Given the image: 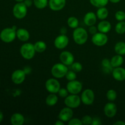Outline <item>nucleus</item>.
<instances>
[{"label":"nucleus","instance_id":"f257e3e1","mask_svg":"<svg viewBox=\"0 0 125 125\" xmlns=\"http://www.w3.org/2000/svg\"><path fill=\"white\" fill-rule=\"evenodd\" d=\"M88 32L86 29L81 27H78L74 29L73 38L74 42L79 45L85 44L88 40Z\"/></svg>","mask_w":125,"mask_h":125},{"label":"nucleus","instance_id":"f03ea898","mask_svg":"<svg viewBox=\"0 0 125 125\" xmlns=\"http://www.w3.org/2000/svg\"><path fill=\"white\" fill-rule=\"evenodd\" d=\"M20 54L22 57L26 60H31L34 58L35 54L34 45L31 43H24L20 47Z\"/></svg>","mask_w":125,"mask_h":125},{"label":"nucleus","instance_id":"7ed1b4c3","mask_svg":"<svg viewBox=\"0 0 125 125\" xmlns=\"http://www.w3.org/2000/svg\"><path fill=\"white\" fill-rule=\"evenodd\" d=\"M68 66L61 63H57L54 65L51 70V73L52 76L57 79H61L65 76L68 71Z\"/></svg>","mask_w":125,"mask_h":125},{"label":"nucleus","instance_id":"20e7f679","mask_svg":"<svg viewBox=\"0 0 125 125\" xmlns=\"http://www.w3.org/2000/svg\"><path fill=\"white\" fill-rule=\"evenodd\" d=\"M16 32L12 28H4L0 32V39L6 43L12 42L17 37Z\"/></svg>","mask_w":125,"mask_h":125},{"label":"nucleus","instance_id":"39448f33","mask_svg":"<svg viewBox=\"0 0 125 125\" xmlns=\"http://www.w3.org/2000/svg\"><path fill=\"white\" fill-rule=\"evenodd\" d=\"M12 13L17 19L21 20L26 16L28 13V7L23 2H17L13 6Z\"/></svg>","mask_w":125,"mask_h":125},{"label":"nucleus","instance_id":"423d86ee","mask_svg":"<svg viewBox=\"0 0 125 125\" xmlns=\"http://www.w3.org/2000/svg\"><path fill=\"white\" fill-rule=\"evenodd\" d=\"M64 103L66 106L72 109H76L80 106L81 103V96L76 94H70L68 95L65 98Z\"/></svg>","mask_w":125,"mask_h":125},{"label":"nucleus","instance_id":"0eeeda50","mask_svg":"<svg viewBox=\"0 0 125 125\" xmlns=\"http://www.w3.org/2000/svg\"><path fill=\"white\" fill-rule=\"evenodd\" d=\"M45 88L50 94H57L61 89V84L57 78H50L45 83Z\"/></svg>","mask_w":125,"mask_h":125},{"label":"nucleus","instance_id":"6e6552de","mask_svg":"<svg viewBox=\"0 0 125 125\" xmlns=\"http://www.w3.org/2000/svg\"><path fill=\"white\" fill-rule=\"evenodd\" d=\"M81 100L84 104L87 106L92 105L95 101V93L90 89H85L81 94Z\"/></svg>","mask_w":125,"mask_h":125},{"label":"nucleus","instance_id":"1a4fd4ad","mask_svg":"<svg viewBox=\"0 0 125 125\" xmlns=\"http://www.w3.org/2000/svg\"><path fill=\"white\" fill-rule=\"evenodd\" d=\"M66 88L70 94H79L83 90V84L78 80L68 81Z\"/></svg>","mask_w":125,"mask_h":125},{"label":"nucleus","instance_id":"9d476101","mask_svg":"<svg viewBox=\"0 0 125 125\" xmlns=\"http://www.w3.org/2000/svg\"><path fill=\"white\" fill-rule=\"evenodd\" d=\"M108 42V37L106 34L102 32H96L92 37V42L97 46H104Z\"/></svg>","mask_w":125,"mask_h":125},{"label":"nucleus","instance_id":"9b49d317","mask_svg":"<svg viewBox=\"0 0 125 125\" xmlns=\"http://www.w3.org/2000/svg\"><path fill=\"white\" fill-rule=\"evenodd\" d=\"M69 39L65 34H61L56 37L54 42V46L59 50H63L68 46Z\"/></svg>","mask_w":125,"mask_h":125},{"label":"nucleus","instance_id":"f8f14e48","mask_svg":"<svg viewBox=\"0 0 125 125\" xmlns=\"http://www.w3.org/2000/svg\"><path fill=\"white\" fill-rule=\"evenodd\" d=\"M26 73L21 69H17L13 71L11 75V79L14 84L19 85L22 84L26 79Z\"/></svg>","mask_w":125,"mask_h":125},{"label":"nucleus","instance_id":"ddd939ff","mask_svg":"<svg viewBox=\"0 0 125 125\" xmlns=\"http://www.w3.org/2000/svg\"><path fill=\"white\" fill-rule=\"evenodd\" d=\"M73 116V109L66 106L61 110L58 115V118L63 122H68L70 120Z\"/></svg>","mask_w":125,"mask_h":125},{"label":"nucleus","instance_id":"4468645a","mask_svg":"<svg viewBox=\"0 0 125 125\" xmlns=\"http://www.w3.org/2000/svg\"><path fill=\"white\" fill-rule=\"evenodd\" d=\"M104 113L109 118L114 117L117 113V105L112 101L107 103L104 107Z\"/></svg>","mask_w":125,"mask_h":125},{"label":"nucleus","instance_id":"2eb2a0df","mask_svg":"<svg viewBox=\"0 0 125 125\" xmlns=\"http://www.w3.org/2000/svg\"><path fill=\"white\" fill-rule=\"evenodd\" d=\"M59 59L62 63L67 66L72 65L74 61V57L73 54L68 51H63L60 54Z\"/></svg>","mask_w":125,"mask_h":125},{"label":"nucleus","instance_id":"dca6fc26","mask_svg":"<svg viewBox=\"0 0 125 125\" xmlns=\"http://www.w3.org/2000/svg\"><path fill=\"white\" fill-rule=\"evenodd\" d=\"M66 4V0H49L48 6L53 11H59L63 9Z\"/></svg>","mask_w":125,"mask_h":125},{"label":"nucleus","instance_id":"f3484780","mask_svg":"<svg viewBox=\"0 0 125 125\" xmlns=\"http://www.w3.org/2000/svg\"><path fill=\"white\" fill-rule=\"evenodd\" d=\"M112 75L114 79L117 81H123L125 80V69L121 67L114 68Z\"/></svg>","mask_w":125,"mask_h":125},{"label":"nucleus","instance_id":"a211bd4d","mask_svg":"<svg viewBox=\"0 0 125 125\" xmlns=\"http://www.w3.org/2000/svg\"><path fill=\"white\" fill-rule=\"evenodd\" d=\"M97 21V16L94 12H89L84 17V23L87 26L95 25Z\"/></svg>","mask_w":125,"mask_h":125},{"label":"nucleus","instance_id":"6ab92c4d","mask_svg":"<svg viewBox=\"0 0 125 125\" xmlns=\"http://www.w3.org/2000/svg\"><path fill=\"white\" fill-rule=\"evenodd\" d=\"M97 28L98 31L100 32L107 34L111 30L112 25H111V23L109 21L104 20H101V21H100L98 24Z\"/></svg>","mask_w":125,"mask_h":125},{"label":"nucleus","instance_id":"aec40b11","mask_svg":"<svg viewBox=\"0 0 125 125\" xmlns=\"http://www.w3.org/2000/svg\"><path fill=\"white\" fill-rule=\"evenodd\" d=\"M16 33H17V39L23 42H27L30 38V34H29V31L24 28L17 29Z\"/></svg>","mask_w":125,"mask_h":125},{"label":"nucleus","instance_id":"412c9836","mask_svg":"<svg viewBox=\"0 0 125 125\" xmlns=\"http://www.w3.org/2000/svg\"><path fill=\"white\" fill-rule=\"evenodd\" d=\"M25 118L20 113H15L10 117V123L13 125H23Z\"/></svg>","mask_w":125,"mask_h":125},{"label":"nucleus","instance_id":"4be33fe9","mask_svg":"<svg viewBox=\"0 0 125 125\" xmlns=\"http://www.w3.org/2000/svg\"><path fill=\"white\" fill-rule=\"evenodd\" d=\"M124 62V59L122 55L116 54L111 59V65L113 68L121 67Z\"/></svg>","mask_w":125,"mask_h":125},{"label":"nucleus","instance_id":"5701e85b","mask_svg":"<svg viewBox=\"0 0 125 125\" xmlns=\"http://www.w3.org/2000/svg\"><path fill=\"white\" fill-rule=\"evenodd\" d=\"M58 96H57L56 94H50L48 95L45 100V103L47 106H54L58 102Z\"/></svg>","mask_w":125,"mask_h":125},{"label":"nucleus","instance_id":"b1692460","mask_svg":"<svg viewBox=\"0 0 125 125\" xmlns=\"http://www.w3.org/2000/svg\"><path fill=\"white\" fill-rule=\"evenodd\" d=\"M96 14L98 19L101 20H106L108 17L109 10L106 7H100L96 10Z\"/></svg>","mask_w":125,"mask_h":125},{"label":"nucleus","instance_id":"393cba45","mask_svg":"<svg viewBox=\"0 0 125 125\" xmlns=\"http://www.w3.org/2000/svg\"><path fill=\"white\" fill-rule=\"evenodd\" d=\"M101 65H102L103 70L104 72L106 73H112V70H113V67H112L111 63V60L108 59H104L101 61Z\"/></svg>","mask_w":125,"mask_h":125},{"label":"nucleus","instance_id":"a878e982","mask_svg":"<svg viewBox=\"0 0 125 125\" xmlns=\"http://www.w3.org/2000/svg\"><path fill=\"white\" fill-rule=\"evenodd\" d=\"M114 51L116 54L119 55L125 54V42H118L115 45Z\"/></svg>","mask_w":125,"mask_h":125},{"label":"nucleus","instance_id":"bb28decb","mask_svg":"<svg viewBox=\"0 0 125 125\" xmlns=\"http://www.w3.org/2000/svg\"><path fill=\"white\" fill-rule=\"evenodd\" d=\"M34 45L36 52H39V53L43 52L46 50V47H47L46 43L44 41H42V40L36 42Z\"/></svg>","mask_w":125,"mask_h":125},{"label":"nucleus","instance_id":"cd10ccee","mask_svg":"<svg viewBox=\"0 0 125 125\" xmlns=\"http://www.w3.org/2000/svg\"><path fill=\"white\" fill-rule=\"evenodd\" d=\"M67 24L72 29H76L79 26V20L75 17H70L67 20Z\"/></svg>","mask_w":125,"mask_h":125},{"label":"nucleus","instance_id":"c85d7f7f","mask_svg":"<svg viewBox=\"0 0 125 125\" xmlns=\"http://www.w3.org/2000/svg\"><path fill=\"white\" fill-rule=\"evenodd\" d=\"M109 0H90V2L93 6L97 8L106 7Z\"/></svg>","mask_w":125,"mask_h":125},{"label":"nucleus","instance_id":"c756f323","mask_svg":"<svg viewBox=\"0 0 125 125\" xmlns=\"http://www.w3.org/2000/svg\"><path fill=\"white\" fill-rule=\"evenodd\" d=\"M34 4L38 9H43L48 4V0H33Z\"/></svg>","mask_w":125,"mask_h":125},{"label":"nucleus","instance_id":"7c9ffc66","mask_svg":"<svg viewBox=\"0 0 125 125\" xmlns=\"http://www.w3.org/2000/svg\"><path fill=\"white\" fill-rule=\"evenodd\" d=\"M115 31L118 34H124L125 33V21H118L115 27Z\"/></svg>","mask_w":125,"mask_h":125},{"label":"nucleus","instance_id":"2f4dec72","mask_svg":"<svg viewBox=\"0 0 125 125\" xmlns=\"http://www.w3.org/2000/svg\"><path fill=\"white\" fill-rule=\"evenodd\" d=\"M117 94L114 89H109L106 93V98L109 101H114L117 99Z\"/></svg>","mask_w":125,"mask_h":125},{"label":"nucleus","instance_id":"473e14b6","mask_svg":"<svg viewBox=\"0 0 125 125\" xmlns=\"http://www.w3.org/2000/svg\"><path fill=\"white\" fill-rule=\"evenodd\" d=\"M72 70L75 72L76 73H79L83 70V65L78 62H74L71 65Z\"/></svg>","mask_w":125,"mask_h":125},{"label":"nucleus","instance_id":"72a5a7b5","mask_svg":"<svg viewBox=\"0 0 125 125\" xmlns=\"http://www.w3.org/2000/svg\"><path fill=\"white\" fill-rule=\"evenodd\" d=\"M65 77L68 81L75 80L76 79V73L73 70L68 71Z\"/></svg>","mask_w":125,"mask_h":125},{"label":"nucleus","instance_id":"f704fd0d","mask_svg":"<svg viewBox=\"0 0 125 125\" xmlns=\"http://www.w3.org/2000/svg\"><path fill=\"white\" fill-rule=\"evenodd\" d=\"M115 18L118 21L125 20V12L123 10H118L115 13Z\"/></svg>","mask_w":125,"mask_h":125},{"label":"nucleus","instance_id":"c9c22d12","mask_svg":"<svg viewBox=\"0 0 125 125\" xmlns=\"http://www.w3.org/2000/svg\"><path fill=\"white\" fill-rule=\"evenodd\" d=\"M81 120V122H82V123H83V125H90L92 124L93 118L91 117V116L89 115H85L83 116Z\"/></svg>","mask_w":125,"mask_h":125},{"label":"nucleus","instance_id":"e433bc0d","mask_svg":"<svg viewBox=\"0 0 125 125\" xmlns=\"http://www.w3.org/2000/svg\"><path fill=\"white\" fill-rule=\"evenodd\" d=\"M58 95L61 98H65L68 95V90H67V88H61L59 89L58 92Z\"/></svg>","mask_w":125,"mask_h":125},{"label":"nucleus","instance_id":"4c0bfd02","mask_svg":"<svg viewBox=\"0 0 125 125\" xmlns=\"http://www.w3.org/2000/svg\"><path fill=\"white\" fill-rule=\"evenodd\" d=\"M68 124L69 125H82L81 120L77 118H72V119L68 122Z\"/></svg>","mask_w":125,"mask_h":125},{"label":"nucleus","instance_id":"58836bf2","mask_svg":"<svg viewBox=\"0 0 125 125\" xmlns=\"http://www.w3.org/2000/svg\"><path fill=\"white\" fill-rule=\"evenodd\" d=\"M101 124H102V122H101V118L98 117L93 118L91 125H101Z\"/></svg>","mask_w":125,"mask_h":125},{"label":"nucleus","instance_id":"ea45409f","mask_svg":"<svg viewBox=\"0 0 125 125\" xmlns=\"http://www.w3.org/2000/svg\"><path fill=\"white\" fill-rule=\"evenodd\" d=\"M98 28L97 27L95 26L94 25L91 26H89V32H90V34H92V35H94V34H96V32H98Z\"/></svg>","mask_w":125,"mask_h":125},{"label":"nucleus","instance_id":"a19ab883","mask_svg":"<svg viewBox=\"0 0 125 125\" xmlns=\"http://www.w3.org/2000/svg\"><path fill=\"white\" fill-rule=\"evenodd\" d=\"M23 71L24 72V73H26V74H31V73L32 72V68L29 66H26L23 68Z\"/></svg>","mask_w":125,"mask_h":125},{"label":"nucleus","instance_id":"79ce46f5","mask_svg":"<svg viewBox=\"0 0 125 125\" xmlns=\"http://www.w3.org/2000/svg\"><path fill=\"white\" fill-rule=\"evenodd\" d=\"M23 2H24V4H25L28 7H31V6L34 4L33 0H24V1H23Z\"/></svg>","mask_w":125,"mask_h":125},{"label":"nucleus","instance_id":"37998d69","mask_svg":"<svg viewBox=\"0 0 125 125\" xmlns=\"http://www.w3.org/2000/svg\"><path fill=\"white\" fill-rule=\"evenodd\" d=\"M114 125H125V122L122 120H118L114 123Z\"/></svg>","mask_w":125,"mask_h":125},{"label":"nucleus","instance_id":"c03bdc74","mask_svg":"<svg viewBox=\"0 0 125 125\" xmlns=\"http://www.w3.org/2000/svg\"><path fill=\"white\" fill-rule=\"evenodd\" d=\"M61 34H66V33H67V28H65V27H63V28H62L61 29Z\"/></svg>","mask_w":125,"mask_h":125},{"label":"nucleus","instance_id":"a18cd8bd","mask_svg":"<svg viewBox=\"0 0 125 125\" xmlns=\"http://www.w3.org/2000/svg\"><path fill=\"white\" fill-rule=\"evenodd\" d=\"M55 125H64V122L63 121L59 119V120H57L55 123Z\"/></svg>","mask_w":125,"mask_h":125},{"label":"nucleus","instance_id":"49530a36","mask_svg":"<svg viewBox=\"0 0 125 125\" xmlns=\"http://www.w3.org/2000/svg\"><path fill=\"white\" fill-rule=\"evenodd\" d=\"M3 118H4L3 114H2V112L0 111V123L2 122V120H3Z\"/></svg>","mask_w":125,"mask_h":125},{"label":"nucleus","instance_id":"de8ad7c7","mask_svg":"<svg viewBox=\"0 0 125 125\" xmlns=\"http://www.w3.org/2000/svg\"><path fill=\"white\" fill-rule=\"evenodd\" d=\"M121 0H109L110 2H111L112 3H114V4H116V3H118L119 2H120Z\"/></svg>","mask_w":125,"mask_h":125},{"label":"nucleus","instance_id":"09e8293b","mask_svg":"<svg viewBox=\"0 0 125 125\" xmlns=\"http://www.w3.org/2000/svg\"><path fill=\"white\" fill-rule=\"evenodd\" d=\"M15 1L17 2H23L24 0H15Z\"/></svg>","mask_w":125,"mask_h":125},{"label":"nucleus","instance_id":"8fccbe9b","mask_svg":"<svg viewBox=\"0 0 125 125\" xmlns=\"http://www.w3.org/2000/svg\"><path fill=\"white\" fill-rule=\"evenodd\" d=\"M0 85H1V82H0Z\"/></svg>","mask_w":125,"mask_h":125}]
</instances>
